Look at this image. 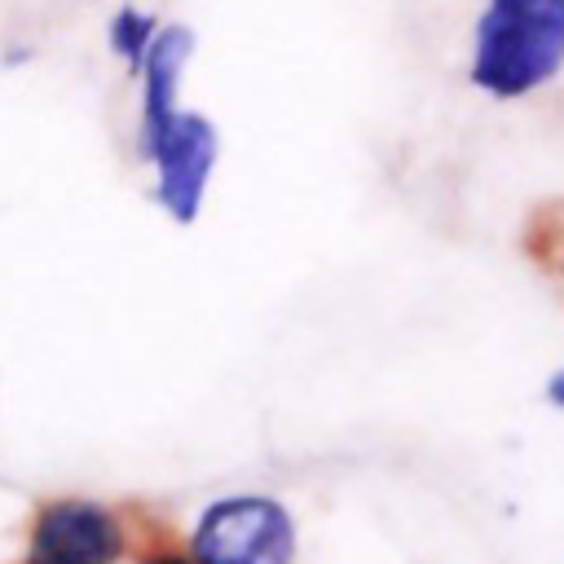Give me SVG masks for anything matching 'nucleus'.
<instances>
[{"mask_svg": "<svg viewBox=\"0 0 564 564\" xmlns=\"http://www.w3.org/2000/svg\"><path fill=\"white\" fill-rule=\"evenodd\" d=\"M564 70V31L511 13L502 4H480L467 44V84L494 101H524L551 88Z\"/></svg>", "mask_w": 564, "mask_h": 564, "instance_id": "obj_1", "label": "nucleus"}, {"mask_svg": "<svg viewBox=\"0 0 564 564\" xmlns=\"http://www.w3.org/2000/svg\"><path fill=\"white\" fill-rule=\"evenodd\" d=\"M189 551L198 564H291L295 520L278 498L234 494L198 516Z\"/></svg>", "mask_w": 564, "mask_h": 564, "instance_id": "obj_2", "label": "nucleus"}, {"mask_svg": "<svg viewBox=\"0 0 564 564\" xmlns=\"http://www.w3.org/2000/svg\"><path fill=\"white\" fill-rule=\"evenodd\" d=\"M141 163L154 172V203L172 225H194L216 163H220V132L203 110H176L172 123L154 137V145L141 154Z\"/></svg>", "mask_w": 564, "mask_h": 564, "instance_id": "obj_3", "label": "nucleus"}, {"mask_svg": "<svg viewBox=\"0 0 564 564\" xmlns=\"http://www.w3.org/2000/svg\"><path fill=\"white\" fill-rule=\"evenodd\" d=\"M123 555L119 520L84 498L48 502L26 542V564H115Z\"/></svg>", "mask_w": 564, "mask_h": 564, "instance_id": "obj_4", "label": "nucleus"}, {"mask_svg": "<svg viewBox=\"0 0 564 564\" xmlns=\"http://www.w3.org/2000/svg\"><path fill=\"white\" fill-rule=\"evenodd\" d=\"M198 53V35L185 22H163L145 62L137 66V159L154 145V137L172 123V115L181 110V88H185V70Z\"/></svg>", "mask_w": 564, "mask_h": 564, "instance_id": "obj_5", "label": "nucleus"}, {"mask_svg": "<svg viewBox=\"0 0 564 564\" xmlns=\"http://www.w3.org/2000/svg\"><path fill=\"white\" fill-rule=\"evenodd\" d=\"M159 26H163V18H159L145 0H123L119 9H110L106 31H101V35H106V53H110V62H115L128 79H132L137 66L145 62V53H150Z\"/></svg>", "mask_w": 564, "mask_h": 564, "instance_id": "obj_6", "label": "nucleus"}, {"mask_svg": "<svg viewBox=\"0 0 564 564\" xmlns=\"http://www.w3.org/2000/svg\"><path fill=\"white\" fill-rule=\"evenodd\" d=\"M489 4H502L511 13H524L533 22H546V26L564 31V0H489Z\"/></svg>", "mask_w": 564, "mask_h": 564, "instance_id": "obj_7", "label": "nucleus"}, {"mask_svg": "<svg viewBox=\"0 0 564 564\" xmlns=\"http://www.w3.org/2000/svg\"><path fill=\"white\" fill-rule=\"evenodd\" d=\"M40 57V48H35V40H4L0 44V70H26L31 62Z\"/></svg>", "mask_w": 564, "mask_h": 564, "instance_id": "obj_8", "label": "nucleus"}, {"mask_svg": "<svg viewBox=\"0 0 564 564\" xmlns=\"http://www.w3.org/2000/svg\"><path fill=\"white\" fill-rule=\"evenodd\" d=\"M546 401H551L555 410H564V370H555V375L546 379Z\"/></svg>", "mask_w": 564, "mask_h": 564, "instance_id": "obj_9", "label": "nucleus"}, {"mask_svg": "<svg viewBox=\"0 0 564 564\" xmlns=\"http://www.w3.org/2000/svg\"><path fill=\"white\" fill-rule=\"evenodd\" d=\"M141 564H198L194 555H176V551H159V555H145Z\"/></svg>", "mask_w": 564, "mask_h": 564, "instance_id": "obj_10", "label": "nucleus"}]
</instances>
